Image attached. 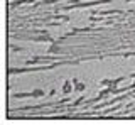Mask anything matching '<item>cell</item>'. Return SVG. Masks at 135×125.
I'll list each match as a JSON object with an SVG mask.
<instances>
[{
    "instance_id": "cell-2",
    "label": "cell",
    "mask_w": 135,
    "mask_h": 125,
    "mask_svg": "<svg viewBox=\"0 0 135 125\" xmlns=\"http://www.w3.org/2000/svg\"><path fill=\"white\" fill-rule=\"evenodd\" d=\"M76 90L83 91V90H84V85H83V83H81V85H79V83H78V85H76Z\"/></svg>"
},
{
    "instance_id": "cell-1",
    "label": "cell",
    "mask_w": 135,
    "mask_h": 125,
    "mask_svg": "<svg viewBox=\"0 0 135 125\" xmlns=\"http://www.w3.org/2000/svg\"><path fill=\"white\" fill-rule=\"evenodd\" d=\"M69 91H71V83H64V93H69Z\"/></svg>"
}]
</instances>
